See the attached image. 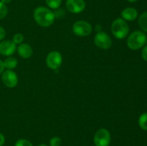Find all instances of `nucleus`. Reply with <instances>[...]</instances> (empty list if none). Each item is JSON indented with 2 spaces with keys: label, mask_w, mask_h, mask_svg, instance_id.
Wrapping results in <instances>:
<instances>
[{
  "label": "nucleus",
  "mask_w": 147,
  "mask_h": 146,
  "mask_svg": "<svg viewBox=\"0 0 147 146\" xmlns=\"http://www.w3.org/2000/svg\"><path fill=\"white\" fill-rule=\"evenodd\" d=\"M17 52H18L19 55L22 58L28 59L32 55L33 50L30 44L22 43L17 47Z\"/></svg>",
  "instance_id": "nucleus-11"
},
{
  "label": "nucleus",
  "mask_w": 147,
  "mask_h": 146,
  "mask_svg": "<svg viewBox=\"0 0 147 146\" xmlns=\"http://www.w3.org/2000/svg\"><path fill=\"white\" fill-rule=\"evenodd\" d=\"M6 37V31L2 27L0 26V42L4 40V39Z\"/></svg>",
  "instance_id": "nucleus-22"
},
{
  "label": "nucleus",
  "mask_w": 147,
  "mask_h": 146,
  "mask_svg": "<svg viewBox=\"0 0 147 146\" xmlns=\"http://www.w3.org/2000/svg\"><path fill=\"white\" fill-rule=\"evenodd\" d=\"M101 26L100 25V24H96V27H95V30H96V31H97L98 32H100V31H101Z\"/></svg>",
  "instance_id": "nucleus-25"
},
{
  "label": "nucleus",
  "mask_w": 147,
  "mask_h": 146,
  "mask_svg": "<svg viewBox=\"0 0 147 146\" xmlns=\"http://www.w3.org/2000/svg\"><path fill=\"white\" fill-rule=\"evenodd\" d=\"M62 145V140L59 137H53L50 140V146H60Z\"/></svg>",
  "instance_id": "nucleus-20"
},
{
  "label": "nucleus",
  "mask_w": 147,
  "mask_h": 146,
  "mask_svg": "<svg viewBox=\"0 0 147 146\" xmlns=\"http://www.w3.org/2000/svg\"><path fill=\"white\" fill-rule=\"evenodd\" d=\"M33 17L36 23L42 27H50L55 19V13L45 7H37L33 13Z\"/></svg>",
  "instance_id": "nucleus-1"
},
{
  "label": "nucleus",
  "mask_w": 147,
  "mask_h": 146,
  "mask_svg": "<svg viewBox=\"0 0 147 146\" xmlns=\"http://www.w3.org/2000/svg\"><path fill=\"white\" fill-rule=\"evenodd\" d=\"M45 2L49 8L52 9H57L61 5L62 0H45Z\"/></svg>",
  "instance_id": "nucleus-16"
},
{
  "label": "nucleus",
  "mask_w": 147,
  "mask_h": 146,
  "mask_svg": "<svg viewBox=\"0 0 147 146\" xmlns=\"http://www.w3.org/2000/svg\"><path fill=\"white\" fill-rule=\"evenodd\" d=\"M5 143V137L1 133H0V146H3Z\"/></svg>",
  "instance_id": "nucleus-23"
},
{
  "label": "nucleus",
  "mask_w": 147,
  "mask_h": 146,
  "mask_svg": "<svg viewBox=\"0 0 147 146\" xmlns=\"http://www.w3.org/2000/svg\"><path fill=\"white\" fill-rule=\"evenodd\" d=\"M1 75V81L6 87L14 88L18 84V76L13 70H4Z\"/></svg>",
  "instance_id": "nucleus-8"
},
{
  "label": "nucleus",
  "mask_w": 147,
  "mask_h": 146,
  "mask_svg": "<svg viewBox=\"0 0 147 146\" xmlns=\"http://www.w3.org/2000/svg\"><path fill=\"white\" fill-rule=\"evenodd\" d=\"M17 46L12 40H2L0 42V54L10 57L15 53Z\"/></svg>",
  "instance_id": "nucleus-10"
},
{
  "label": "nucleus",
  "mask_w": 147,
  "mask_h": 146,
  "mask_svg": "<svg viewBox=\"0 0 147 146\" xmlns=\"http://www.w3.org/2000/svg\"><path fill=\"white\" fill-rule=\"evenodd\" d=\"M128 1H129V2L131 3H134V2H136V1H137L138 0H127Z\"/></svg>",
  "instance_id": "nucleus-27"
},
{
  "label": "nucleus",
  "mask_w": 147,
  "mask_h": 146,
  "mask_svg": "<svg viewBox=\"0 0 147 146\" xmlns=\"http://www.w3.org/2000/svg\"><path fill=\"white\" fill-rule=\"evenodd\" d=\"M8 14V9L5 4L0 1V19H3Z\"/></svg>",
  "instance_id": "nucleus-17"
},
{
  "label": "nucleus",
  "mask_w": 147,
  "mask_h": 146,
  "mask_svg": "<svg viewBox=\"0 0 147 146\" xmlns=\"http://www.w3.org/2000/svg\"><path fill=\"white\" fill-rule=\"evenodd\" d=\"M121 18L125 21H134L138 17L137 10L133 7H127L121 13Z\"/></svg>",
  "instance_id": "nucleus-12"
},
{
  "label": "nucleus",
  "mask_w": 147,
  "mask_h": 146,
  "mask_svg": "<svg viewBox=\"0 0 147 146\" xmlns=\"http://www.w3.org/2000/svg\"><path fill=\"white\" fill-rule=\"evenodd\" d=\"M63 63L62 54L57 51L50 52L46 57V64L50 69L56 70L60 67Z\"/></svg>",
  "instance_id": "nucleus-7"
},
{
  "label": "nucleus",
  "mask_w": 147,
  "mask_h": 146,
  "mask_svg": "<svg viewBox=\"0 0 147 146\" xmlns=\"http://www.w3.org/2000/svg\"><path fill=\"white\" fill-rule=\"evenodd\" d=\"M111 140L110 132L106 128H100L95 133L93 143L96 146H109Z\"/></svg>",
  "instance_id": "nucleus-5"
},
{
  "label": "nucleus",
  "mask_w": 147,
  "mask_h": 146,
  "mask_svg": "<svg viewBox=\"0 0 147 146\" xmlns=\"http://www.w3.org/2000/svg\"><path fill=\"white\" fill-rule=\"evenodd\" d=\"M65 7L70 12L73 14H79L84 11L86 4L84 0H67Z\"/></svg>",
  "instance_id": "nucleus-9"
},
{
  "label": "nucleus",
  "mask_w": 147,
  "mask_h": 146,
  "mask_svg": "<svg viewBox=\"0 0 147 146\" xmlns=\"http://www.w3.org/2000/svg\"><path fill=\"white\" fill-rule=\"evenodd\" d=\"M37 146H49V145H46V144H40Z\"/></svg>",
  "instance_id": "nucleus-28"
},
{
  "label": "nucleus",
  "mask_w": 147,
  "mask_h": 146,
  "mask_svg": "<svg viewBox=\"0 0 147 146\" xmlns=\"http://www.w3.org/2000/svg\"><path fill=\"white\" fill-rule=\"evenodd\" d=\"M126 43L128 47L131 50H139L146 44L147 36L144 31L136 30L129 34Z\"/></svg>",
  "instance_id": "nucleus-2"
},
{
  "label": "nucleus",
  "mask_w": 147,
  "mask_h": 146,
  "mask_svg": "<svg viewBox=\"0 0 147 146\" xmlns=\"http://www.w3.org/2000/svg\"><path fill=\"white\" fill-rule=\"evenodd\" d=\"M138 22H139V27L143 30V31L147 32V11L141 14Z\"/></svg>",
  "instance_id": "nucleus-14"
},
{
  "label": "nucleus",
  "mask_w": 147,
  "mask_h": 146,
  "mask_svg": "<svg viewBox=\"0 0 147 146\" xmlns=\"http://www.w3.org/2000/svg\"><path fill=\"white\" fill-rule=\"evenodd\" d=\"M24 41V36L23 34H20V33H17V34H14L12 37V42L14 44H21Z\"/></svg>",
  "instance_id": "nucleus-18"
},
{
  "label": "nucleus",
  "mask_w": 147,
  "mask_h": 146,
  "mask_svg": "<svg viewBox=\"0 0 147 146\" xmlns=\"http://www.w3.org/2000/svg\"><path fill=\"white\" fill-rule=\"evenodd\" d=\"M14 146H33L32 143L26 139H20L14 144Z\"/></svg>",
  "instance_id": "nucleus-19"
},
{
  "label": "nucleus",
  "mask_w": 147,
  "mask_h": 146,
  "mask_svg": "<svg viewBox=\"0 0 147 146\" xmlns=\"http://www.w3.org/2000/svg\"><path fill=\"white\" fill-rule=\"evenodd\" d=\"M3 62H4V68L10 70L15 69L18 64V61H17V59L14 57H11V56L7 57L4 60V61H3Z\"/></svg>",
  "instance_id": "nucleus-13"
},
{
  "label": "nucleus",
  "mask_w": 147,
  "mask_h": 146,
  "mask_svg": "<svg viewBox=\"0 0 147 146\" xmlns=\"http://www.w3.org/2000/svg\"><path fill=\"white\" fill-rule=\"evenodd\" d=\"M4 62L1 60H0V75L2 74L3 72L4 71Z\"/></svg>",
  "instance_id": "nucleus-24"
},
{
  "label": "nucleus",
  "mask_w": 147,
  "mask_h": 146,
  "mask_svg": "<svg viewBox=\"0 0 147 146\" xmlns=\"http://www.w3.org/2000/svg\"><path fill=\"white\" fill-rule=\"evenodd\" d=\"M142 57L144 61L147 62V44L143 47V50L142 51Z\"/></svg>",
  "instance_id": "nucleus-21"
},
{
  "label": "nucleus",
  "mask_w": 147,
  "mask_h": 146,
  "mask_svg": "<svg viewBox=\"0 0 147 146\" xmlns=\"http://www.w3.org/2000/svg\"><path fill=\"white\" fill-rule=\"evenodd\" d=\"M92 31L93 27L91 24L84 20L76 21L73 26V33L79 37H87L91 34Z\"/></svg>",
  "instance_id": "nucleus-4"
},
{
  "label": "nucleus",
  "mask_w": 147,
  "mask_h": 146,
  "mask_svg": "<svg viewBox=\"0 0 147 146\" xmlns=\"http://www.w3.org/2000/svg\"><path fill=\"white\" fill-rule=\"evenodd\" d=\"M0 1H1V2L4 3V4H9V3L11 2V1H12V0H0Z\"/></svg>",
  "instance_id": "nucleus-26"
},
{
  "label": "nucleus",
  "mask_w": 147,
  "mask_h": 146,
  "mask_svg": "<svg viewBox=\"0 0 147 146\" xmlns=\"http://www.w3.org/2000/svg\"><path fill=\"white\" fill-rule=\"evenodd\" d=\"M111 32L119 40L126 38L129 33V26L122 18H117L111 24Z\"/></svg>",
  "instance_id": "nucleus-3"
},
{
  "label": "nucleus",
  "mask_w": 147,
  "mask_h": 146,
  "mask_svg": "<svg viewBox=\"0 0 147 146\" xmlns=\"http://www.w3.org/2000/svg\"><path fill=\"white\" fill-rule=\"evenodd\" d=\"M139 125L142 130H147V113H144L140 115L139 118Z\"/></svg>",
  "instance_id": "nucleus-15"
},
{
  "label": "nucleus",
  "mask_w": 147,
  "mask_h": 146,
  "mask_svg": "<svg viewBox=\"0 0 147 146\" xmlns=\"http://www.w3.org/2000/svg\"><path fill=\"white\" fill-rule=\"evenodd\" d=\"M94 44L96 47L102 50H108L112 45V40L110 36L105 31L96 33L94 37Z\"/></svg>",
  "instance_id": "nucleus-6"
}]
</instances>
